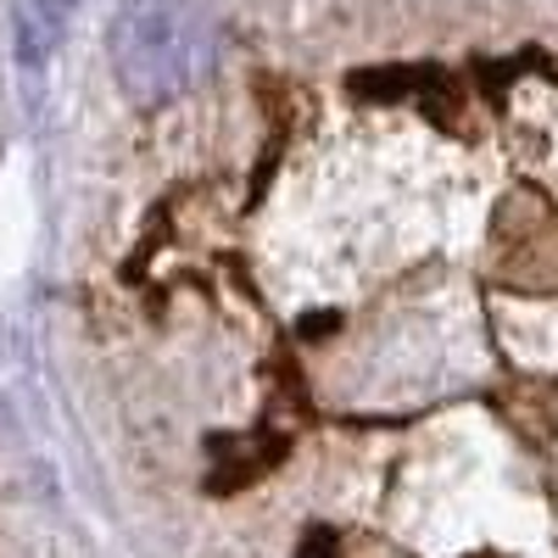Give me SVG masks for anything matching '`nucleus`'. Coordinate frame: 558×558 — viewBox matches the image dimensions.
Returning <instances> with one entry per match:
<instances>
[{
  "instance_id": "1",
  "label": "nucleus",
  "mask_w": 558,
  "mask_h": 558,
  "mask_svg": "<svg viewBox=\"0 0 558 558\" xmlns=\"http://www.w3.org/2000/svg\"><path fill=\"white\" fill-rule=\"evenodd\" d=\"M218 34L202 0H123L107 28L118 89L140 107L179 101L213 68Z\"/></svg>"
},
{
  "instance_id": "2",
  "label": "nucleus",
  "mask_w": 558,
  "mask_h": 558,
  "mask_svg": "<svg viewBox=\"0 0 558 558\" xmlns=\"http://www.w3.org/2000/svg\"><path fill=\"white\" fill-rule=\"evenodd\" d=\"M12 23H17V57L28 68H39L62 45V7H51V0H23Z\"/></svg>"
},
{
  "instance_id": "3",
  "label": "nucleus",
  "mask_w": 558,
  "mask_h": 558,
  "mask_svg": "<svg viewBox=\"0 0 558 558\" xmlns=\"http://www.w3.org/2000/svg\"><path fill=\"white\" fill-rule=\"evenodd\" d=\"M302 558H330V553H318V536H313V542L302 547Z\"/></svg>"
}]
</instances>
